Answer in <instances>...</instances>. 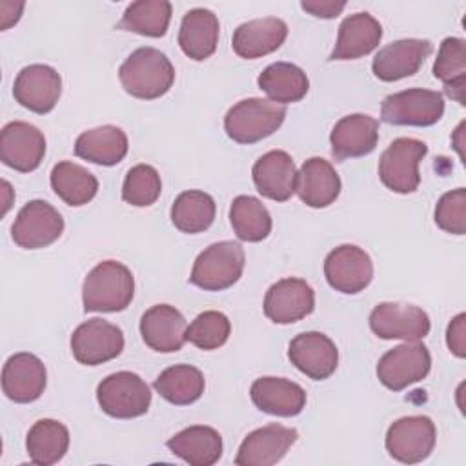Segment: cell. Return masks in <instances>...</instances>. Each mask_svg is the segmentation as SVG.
Returning <instances> with one entry per match:
<instances>
[{
	"label": "cell",
	"instance_id": "cell-1",
	"mask_svg": "<svg viewBox=\"0 0 466 466\" xmlns=\"http://www.w3.org/2000/svg\"><path fill=\"white\" fill-rule=\"evenodd\" d=\"M118 78L126 93L140 100H155L169 91L175 69L169 58L155 47H138L120 66Z\"/></svg>",
	"mask_w": 466,
	"mask_h": 466
},
{
	"label": "cell",
	"instance_id": "cell-2",
	"mask_svg": "<svg viewBox=\"0 0 466 466\" xmlns=\"http://www.w3.org/2000/svg\"><path fill=\"white\" fill-rule=\"evenodd\" d=\"M135 293V279L127 266L116 260L96 264L82 286V302L86 311L115 313L126 309Z\"/></svg>",
	"mask_w": 466,
	"mask_h": 466
},
{
	"label": "cell",
	"instance_id": "cell-3",
	"mask_svg": "<svg viewBox=\"0 0 466 466\" xmlns=\"http://www.w3.org/2000/svg\"><path fill=\"white\" fill-rule=\"evenodd\" d=\"M286 118V106L266 98H244L224 116L228 137L238 144H255L273 135Z\"/></svg>",
	"mask_w": 466,
	"mask_h": 466
},
{
	"label": "cell",
	"instance_id": "cell-4",
	"mask_svg": "<svg viewBox=\"0 0 466 466\" xmlns=\"http://www.w3.org/2000/svg\"><path fill=\"white\" fill-rule=\"evenodd\" d=\"M244 262V249L238 242H215L197 257L189 282L206 291L228 289L242 277Z\"/></svg>",
	"mask_w": 466,
	"mask_h": 466
},
{
	"label": "cell",
	"instance_id": "cell-5",
	"mask_svg": "<svg viewBox=\"0 0 466 466\" xmlns=\"http://www.w3.org/2000/svg\"><path fill=\"white\" fill-rule=\"evenodd\" d=\"M428 146L422 140L400 137L395 138L380 155L379 177L382 184L400 195L417 191L420 184L419 164L426 157Z\"/></svg>",
	"mask_w": 466,
	"mask_h": 466
},
{
	"label": "cell",
	"instance_id": "cell-6",
	"mask_svg": "<svg viewBox=\"0 0 466 466\" xmlns=\"http://www.w3.org/2000/svg\"><path fill=\"white\" fill-rule=\"evenodd\" d=\"M96 400L109 417L133 419L149 410L151 391L137 373L116 371L98 384Z\"/></svg>",
	"mask_w": 466,
	"mask_h": 466
},
{
	"label": "cell",
	"instance_id": "cell-7",
	"mask_svg": "<svg viewBox=\"0 0 466 466\" xmlns=\"http://www.w3.org/2000/svg\"><path fill=\"white\" fill-rule=\"evenodd\" d=\"M444 115V98L431 89H406L388 95L380 106V118L393 126L426 127Z\"/></svg>",
	"mask_w": 466,
	"mask_h": 466
},
{
	"label": "cell",
	"instance_id": "cell-8",
	"mask_svg": "<svg viewBox=\"0 0 466 466\" xmlns=\"http://www.w3.org/2000/svg\"><path fill=\"white\" fill-rule=\"evenodd\" d=\"M437 439L435 424L426 415H410L395 420L386 431L390 457L404 464L422 462L433 451Z\"/></svg>",
	"mask_w": 466,
	"mask_h": 466
},
{
	"label": "cell",
	"instance_id": "cell-9",
	"mask_svg": "<svg viewBox=\"0 0 466 466\" xmlns=\"http://www.w3.org/2000/svg\"><path fill=\"white\" fill-rule=\"evenodd\" d=\"M431 368V357L424 344L410 340L386 351L377 364L379 380L391 391H400L422 380Z\"/></svg>",
	"mask_w": 466,
	"mask_h": 466
},
{
	"label": "cell",
	"instance_id": "cell-10",
	"mask_svg": "<svg viewBox=\"0 0 466 466\" xmlns=\"http://www.w3.org/2000/svg\"><path fill=\"white\" fill-rule=\"evenodd\" d=\"M124 350L122 329L104 319H89L82 322L71 335L73 357L84 366H98Z\"/></svg>",
	"mask_w": 466,
	"mask_h": 466
},
{
	"label": "cell",
	"instance_id": "cell-11",
	"mask_svg": "<svg viewBox=\"0 0 466 466\" xmlns=\"http://www.w3.org/2000/svg\"><path fill=\"white\" fill-rule=\"evenodd\" d=\"M64 231L62 215L46 200L27 202L11 226V237L24 249H40L53 244Z\"/></svg>",
	"mask_w": 466,
	"mask_h": 466
},
{
	"label": "cell",
	"instance_id": "cell-12",
	"mask_svg": "<svg viewBox=\"0 0 466 466\" xmlns=\"http://www.w3.org/2000/svg\"><path fill=\"white\" fill-rule=\"evenodd\" d=\"M370 328L380 339L420 340L430 333V317L413 304L380 302L370 313Z\"/></svg>",
	"mask_w": 466,
	"mask_h": 466
},
{
	"label": "cell",
	"instance_id": "cell-13",
	"mask_svg": "<svg viewBox=\"0 0 466 466\" xmlns=\"http://www.w3.org/2000/svg\"><path fill=\"white\" fill-rule=\"evenodd\" d=\"M324 275L333 289L355 295L370 286L373 279V262L359 246L342 244L326 257Z\"/></svg>",
	"mask_w": 466,
	"mask_h": 466
},
{
	"label": "cell",
	"instance_id": "cell-14",
	"mask_svg": "<svg viewBox=\"0 0 466 466\" xmlns=\"http://www.w3.org/2000/svg\"><path fill=\"white\" fill-rule=\"evenodd\" d=\"M46 155L44 133L22 120H15L4 126L0 133V158L15 171H35Z\"/></svg>",
	"mask_w": 466,
	"mask_h": 466
},
{
	"label": "cell",
	"instance_id": "cell-15",
	"mask_svg": "<svg viewBox=\"0 0 466 466\" xmlns=\"http://www.w3.org/2000/svg\"><path fill=\"white\" fill-rule=\"evenodd\" d=\"M62 93L60 75L46 64H31L20 69L13 84L15 100L25 109L46 115L49 113Z\"/></svg>",
	"mask_w": 466,
	"mask_h": 466
},
{
	"label": "cell",
	"instance_id": "cell-16",
	"mask_svg": "<svg viewBox=\"0 0 466 466\" xmlns=\"http://www.w3.org/2000/svg\"><path fill=\"white\" fill-rule=\"evenodd\" d=\"M315 308L313 288L302 279H282L269 286L264 297V313L275 324H293Z\"/></svg>",
	"mask_w": 466,
	"mask_h": 466
},
{
	"label": "cell",
	"instance_id": "cell-17",
	"mask_svg": "<svg viewBox=\"0 0 466 466\" xmlns=\"http://www.w3.org/2000/svg\"><path fill=\"white\" fill-rule=\"evenodd\" d=\"M291 364L313 380H324L335 373L339 351L335 342L320 331H304L297 335L288 348Z\"/></svg>",
	"mask_w": 466,
	"mask_h": 466
},
{
	"label": "cell",
	"instance_id": "cell-18",
	"mask_svg": "<svg viewBox=\"0 0 466 466\" xmlns=\"http://www.w3.org/2000/svg\"><path fill=\"white\" fill-rule=\"evenodd\" d=\"M295 428L282 424H268L251 431L240 444L235 457L238 466H271L277 464L297 441Z\"/></svg>",
	"mask_w": 466,
	"mask_h": 466
},
{
	"label": "cell",
	"instance_id": "cell-19",
	"mask_svg": "<svg viewBox=\"0 0 466 466\" xmlns=\"http://www.w3.org/2000/svg\"><path fill=\"white\" fill-rule=\"evenodd\" d=\"M431 42L420 38L395 40L384 46L373 58V75L382 82H395L415 75L431 53Z\"/></svg>",
	"mask_w": 466,
	"mask_h": 466
},
{
	"label": "cell",
	"instance_id": "cell-20",
	"mask_svg": "<svg viewBox=\"0 0 466 466\" xmlns=\"http://www.w3.org/2000/svg\"><path fill=\"white\" fill-rule=\"evenodd\" d=\"M47 382V373L44 362L33 353H15L11 355L2 370V390L7 399L27 404L36 400Z\"/></svg>",
	"mask_w": 466,
	"mask_h": 466
},
{
	"label": "cell",
	"instance_id": "cell-21",
	"mask_svg": "<svg viewBox=\"0 0 466 466\" xmlns=\"http://www.w3.org/2000/svg\"><path fill=\"white\" fill-rule=\"evenodd\" d=\"M186 319L169 304H157L140 319V335L144 342L158 353L178 351L186 342Z\"/></svg>",
	"mask_w": 466,
	"mask_h": 466
},
{
	"label": "cell",
	"instance_id": "cell-22",
	"mask_svg": "<svg viewBox=\"0 0 466 466\" xmlns=\"http://www.w3.org/2000/svg\"><path fill=\"white\" fill-rule=\"evenodd\" d=\"M379 142V122L362 113L342 116L331 129L329 144L337 160L370 155Z\"/></svg>",
	"mask_w": 466,
	"mask_h": 466
},
{
	"label": "cell",
	"instance_id": "cell-23",
	"mask_svg": "<svg viewBox=\"0 0 466 466\" xmlns=\"http://www.w3.org/2000/svg\"><path fill=\"white\" fill-rule=\"evenodd\" d=\"M257 191L275 202H286L295 193L297 167L293 158L282 151L273 149L264 153L251 169Z\"/></svg>",
	"mask_w": 466,
	"mask_h": 466
},
{
	"label": "cell",
	"instance_id": "cell-24",
	"mask_svg": "<svg viewBox=\"0 0 466 466\" xmlns=\"http://www.w3.org/2000/svg\"><path fill=\"white\" fill-rule=\"evenodd\" d=\"M253 404L269 415L295 417L306 406V391L293 380L282 377H260L249 390Z\"/></svg>",
	"mask_w": 466,
	"mask_h": 466
},
{
	"label": "cell",
	"instance_id": "cell-25",
	"mask_svg": "<svg viewBox=\"0 0 466 466\" xmlns=\"http://www.w3.org/2000/svg\"><path fill=\"white\" fill-rule=\"evenodd\" d=\"M288 36V25L277 16L255 18L240 24L233 33V51L240 58H260L277 51Z\"/></svg>",
	"mask_w": 466,
	"mask_h": 466
},
{
	"label": "cell",
	"instance_id": "cell-26",
	"mask_svg": "<svg viewBox=\"0 0 466 466\" xmlns=\"http://www.w3.org/2000/svg\"><path fill=\"white\" fill-rule=\"evenodd\" d=\"M295 191L306 206L326 208L337 200L340 178L328 160L311 157L302 164L300 171H297Z\"/></svg>",
	"mask_w": 466,
	"mask_h": 466
},
{
	"label": "cell",
	"instance_id": "cell-27",
	"mask_svg": "<svg viewBox=\"0 0 466 466\" xmlns=\"http://www.w3.org/2000/svg\"><path fill=\"white\" fill-rule=\"evenodd\" d=\"M382 38V25L370 13H355L342 20L329 60H355L370 55Z\"/></svg>",
	"mask_w": 466,
	"mask_h": 466
},
{
	"label": "cell",
	"instance_id": "cell-28",
	"mask_svg": "<svg viewBox=\"0 0 466 466\" xmlns=\"http://www.w3.org/2000/svg\"><path fill=\"white\" fill-rule=\"evenodd\" d=\"M218 18L213 11L195 7L182 18L178 31V46L186 56L200 62L209 58L218 44Z\"/></svg>",
	"mask_w": 466,
	"mask_h": 466
},
{
	"label": "cell",
	"instance_id": "cell-29",
	"mask_svg": "<svg viewBox=\"0 0 466 466\" xmlns=\"http://www.w3.org/2000/svg\"><path fill=\"white\" fill-rule=\"evenodd\" d=\"M166 444L173 455L191 466H211L222 455V437L209 426H189L173 435Z\"/></svg>",
	"mask_w": 466,
	"mask_h": 466
},
{
	"label": "cell",
	"instance_id": "cell-30",
	"mask_svg": "<svg viewBox=\"0 0 466 466\" xmlns=\"http://www.w3.org/2000/svg\"><path fill=\"white\" fill-rule=\"evenodd\" d=\"M127 153V137L116 126H98L78 135L75 142V155L98 164L115 166Z\"/></svg>",
	"mask_w": 466,
	"mask_h": 466
},
{
	"label": "cell",
	"instance_id": "cell-31",
	"mask_svg": "<svg viewBox=\"0 0 466 466\" xmlns=\"http://www.w3.org/2000/svg\"><path fill=\"white\" fill-rule=\"evenodd\" d=\"M67 448L69 431L55 419H40L27 431L25 450L33 464L51 466L66 455Z\"/></svg>",
	"mask_w": 466,
	"mask_h": 466
},
{
	"label": "cell",
	"instance_id": "cell-32",
	"mask_svg": "<svg viewBox=\"0 0 466 466\" xmlns=\"http://www.w3.org/2000/svg\"><path fill=\"white\" fill-rule=\"evenodd\" d=\"M258 87L277 104L299 102L309 89L306 73L289 62H275L258 75Z\"/></svg>",
	"mask_w": 466,
	"mask_h": 466
},
{
	"label": "cell",
	"instance_id": "cell-33",
	"mask_svg": "<svg viewBox=\"0 0 466 466\" xmlns=\"http://www.w3.org/2000/svg\"><path fill=\"white\" fill-rule=\"evenodd\" d=\"M204 375L189 364L166 368L153 382L157 393L175 406H186L198 400L204 393Z\"/></svg>",
	"mask_w": 466,
	"mask_h": 466
},
{
	"label": "cell",
	"instance_id": "cell-34",
	"mask_svg": "<svg viewBox=\"0 0 466 466\" xmlns=\"http://www.w3.org/2000/svg\"><path fill=\"white\" fill-rule=\"evenodd\" d=\"M433 76L444 84V89L451 98L464 106L466 44L462 38L448 36L442 40L433 64Z\"/></svg>",
	"mask_w": 466,
	"mask_h": 466
},
{
	"label": "cell",
	"instance_id": "cell-35",
	"mask_svg": "<svg viewBox=\"0 0 466 466\" xmlns=\"http://www.w3.org/2000/svg\"><path fill=\"white\" fill-rule=\"evenodd\" d=\"M51 187L67 206H84L98 191V180L93 173L75 162H58L51 169Z\"/></svg>",
	"mask_w": 466,
	"mask_h": 466
},
{
	"label": "cell",
	"instance_id": "cell-36",
	"mask_svg": "<svg viewBox=\"0 0 466 466\" xmlns=\"http://www.w3.org/2000/svg\"><path fill=\"white\" fill-rule=\"evenodd\" d=\"M217 206L211 195L200 189L180 193L171 206V222L182 233L206 231L215 220Z\"/></svg>",
	"mask_w": 466,
	"mask_h": 466
},
{
	"label": "cell",
	"instance_id": "cell-37",
	"mask_svg": "<svg viewBox=\"0 0 466 466\" xmlns=\"http://www.w3.org/2000/svg\"><path fill=\"white\" fill-rule=\"evenodd\" d=\"M233 231L240 240L260 242L271 233V215L266 206L249 195H238L229 208Z\"/></svg>",
	"mask_w": 466,
	"mask_h": 466
},
{
	"label": "cell",
	"instance_id": "cell-38",
	"mask_svg": "<svg viewBox=\"0 0 466 466\" xmlns=\"http://www.w3.org/2000/svg\"><path fill=\"white\" fill-rule=\"evenodd\" d=\"M171 20V4L167 0H138L127 5L118 22L120 29L144 36H164Z\"/></svg>",
	"mask_w": 466,
	"mask_h": 466
},
{
	"label": "cell",
	"instance_id": "cell-39",
	"mask_svg": "<svg viewBox=\"0 0 466 466\" xmlns=\"http://www.w3.org/2000/svg\"><path fill=\"white\" fill-rule=\"evenodd\" d=\"M162 191L158 171L149 164L133 166L122 184V198L137 208H146L157 202Z\"/></svg>",
	"mask_w": 466,
	"mask_h": 466
},
{
	"label": "cell",
	"instance_id": "cell-40",
	"mask_svg": "<svg viewBox=\"0 0 466 466\" xmlns=\"http://www.w3.org/2000/svg\"><path fill=\"white\" fill-rule=\"evenodd\" d=\"M231 331L229 319L215 309L204 311L195 317V320L187 326L186 340H189L198 350L209 351L220 348Z\"/></svg>",
	"mask_w": 466,
	"mask_h": 466
},
{
	"label": "cell",
	"instance_id": "cell-41",
	"mask_svg": "<svg viewBox=\"0 0 466 466\" xmlns=\"http://www.w3.org/2000/svg\"><path fill=\"white\" fill-rule=\"evenodd\" d=\"M435 224L453 235L466 233V189L457 187L444 193L435 206Z\"/></svg>",
	"mask_w": 466,
	"mask_h": 466
},
{
	"label": "cell",
	"instance_id": "cell-42",
	"mask_svg": "<svg viewBox=\"0 0 466 466\" xmlns=\"http://www.w3.org/2000/svg\"><path fill=\"white\" fill-rule=\"evenodd\" d=\"M466 315L459 313L448 326L446 331V344L453 355L462 359L466 355Z\"/></svg>",
	"mask_w": 466,
	"mask_h": 466
},
{
	"label": "cell",
	"instance_id": "cell-43",
	"mask_svg": "<svg viewBox=\"0 0 466 466\" xmlns=\"http://www.w3.org/2000/svg\"><path fill=\"white\" fill-rule=\"evenodd\" d=\"M300 7L317 18H335L346 7L344 0H302Z\"/></svg>",
	"mask_w": 466,
	"mask_h": 466
},
{
	"label": "cell",
	"instance_id": "cell-44",
	"mask_svg": "<svg viewBox=\"0 0 466 466\" xmlns=\"http://www.w3.org/2000/svg\"><path fill=\"white\" fill-rule=\"evenodd\" d=\"M24 2H0V27L7 29L18 22Z\"/></svg>",
	"mask_w": 466,
	"mask_h": 466
}]
</instances>
